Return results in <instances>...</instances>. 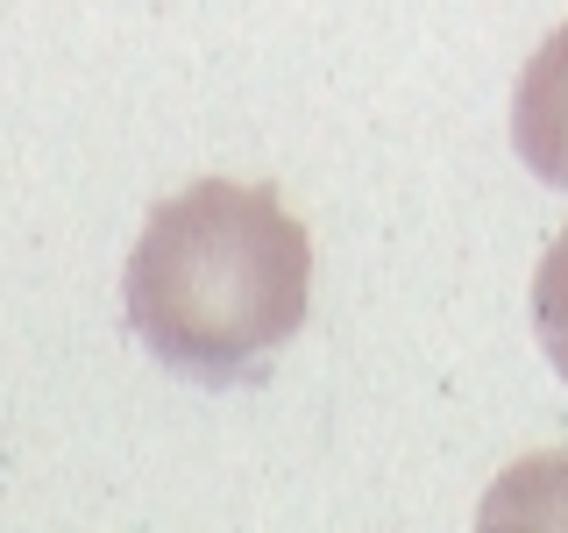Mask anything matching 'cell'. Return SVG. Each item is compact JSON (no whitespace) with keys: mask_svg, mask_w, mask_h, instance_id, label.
<instances>
[{"mask_svg":"<svg viewBox=\"0 0 568 533\" xmlns=\"http://www.w3.org/2000/svg\"><path fill=\"white\" fill-rule=\"evenodd\" d=\"M511 142H519L526 171L540 185L568 192V22L547 36L519 71V93H511Z\"/></svg>","mask_w":568,"mask_h":533,"instance_id":"7a4b0ae2","label":"cell"},{"mask_svg":"<svg viewBox=\"0 0 568 533\" xmlns=\"http://www.w3.org/2000/svg\"><path fill=\"white\" fill-rule=\"evenodd\" d=\"M532 334H540L547 363H555L561 384H568V228L540 257V271H532Z\"/></svg>","mask_w":568,"mask_h":533,"instance_id":"3957f363","label":"cell"},{"mask_svg":"<svg viewBox=\"0 0 568 533\" xmlns=\"http://www.w3.org/2000/svg\"><path fill=\"white\" fill-rule=\"evenodd\" d=\"M313 242L271 185L200 178L150 207L121 271L135 342L178 378L227 384L306 320Z\"/></svg>","mask_w":568,"mask_h":533,"instance_id":"6da1fadb","label":"cell"}]
</instances>
